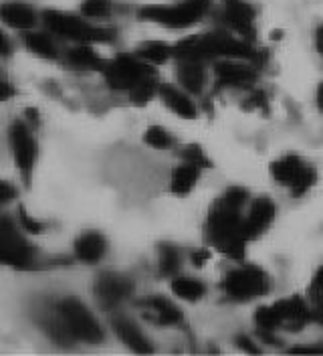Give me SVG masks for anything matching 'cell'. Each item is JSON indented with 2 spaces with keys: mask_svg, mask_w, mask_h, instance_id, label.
Segmentation results:
<instances>
[{
  "mask_svg": "<svg viewBox=\"0 0 323 356\" xmlns=\"http://www.w3.org/2000/svg\"><path fill=\"white\" fill-rule=\"evenodd\" d=\"M247 202V191L233 186L210 209L204 222V239L235 261L245 259L249 239L245 237L242 207Z\"/></svg>",
  "mask_w": 323,
  "mask_h": 356,
  "instance_id": "cell-1",
  "label": "cell"
},
{
  "mask_svg": "<svg viewBox=\"0 0 323 356\" xmlns=\"http://www.w3.org/2000/svg\"><path fill=\"white\" fill-rule=\"evenodd\" d=\"M260 51L251 41L235 35L233 31H213L206 35H194L174 44V57L194 59V61H210V59H242L258 61Z\"/></svg>",
  "mask_w": 323,
  "mask_h": 356,
  "instance_id": "cell-2",
  "label": "cell"
},
{
  "mask_svg": "<svg viewBox=\"0 0 323 356\" xmlns=\"http://www.w3.org/2000/svg\"><path fill=\"white\" fill-rule=\"evenodd\" d=\"M41 19H43L47 31H51L55 37H61L65 41L99 44L111 43L115 39L113 29L95 24V21L87 19L81 13H67V10L49 8L41 15Z\"/></svg>",
  "mask_w": 323,
  "mask_h": 356,
  "instance_id": "cell-3",
  "label": "cell"
},
{
  "mask_svg": "<svg viewBox=\"0 0 323 356\" xmlns=\"http://www.w3.org/2000/svg\"><path fill=\"white\" fill-rule=\"evenodd\" d=\"M213 0H178L170 4H146L138 10L142 22L160 24L170 31H184L202 21L210 10Z\"/></svg>",
  "mask_w": 323,
  "mask_h": 356,
  "instance_id": "cell-4",
  "label": "cell"
},
{
  "mask_svg": "<svg viewBox=\"0 0 323 356\" xmlns=\"http://www.w3.org/2000/svg\"><path fill=\"white\" fill-rule=\"evenodd\" d=\"M311 318H313V310H309V306L299 296L279 300L273 306H265L255 312V324L258 326V330H269V332H275L279 328L299 330Z\"/></svg>",
  "mask_w": 323,
  "mask_h": 356,
  "instance_id": "cell-5",
  "label": "cell"
},
{
  "mask_svg": "<svg viewBox=\"0 0 323 356\" xmlns=\"http://www.w3.org/2000/svg\"><path fill=\"white\" fill-rule=\"evenodd\" d=\"M57 314L65 324V328L75 340H83V342H101L103 340V330L99 326V322L95 320V316L87 310V306L77 300V298H63L57 304Z\"/></svg>",
  "mask_w": 323,
  "mask_h": 356,
  "instance_id": "cell-6",
  "label": "cell"
},
{
  "mask_svg": "<svg viewBox=\"0 0 323 356\" xmlns=\"http://www.w3.org/2000/svg\"><path fill=\"white\" fill-rule=\"evenodd\" d=\"M271 177H273V180L277 184L289 188L295 199L307 195L315 186V182H317L315 168L305 164L301 158L295 154L283 156L279 160H275L271 164Z\"/></svg>",
  "mask_w": 323,
  "mask_h": 356,
  "instance_id": "cell-7",
  "label": "cell"
},
{
  "mask_svg": "<svg viewBox=\"0 0 323 356\" xmlns=\"http://www.w3.org/2000/svg\"><path fill=\"white\" fill-rule=\"evenodd\" d=\"M222 289L229 298L247 302L269 293L271 277L265 269L257 266H240L226 273V277L222 280Z\"/></svg>",
  "mask_w": 323,
  "mask_h": 356,
  "instance_id": "cell-8",
  "label": "cell"
},
{
  "mask_svg": "<svg viewBox=\"0 0 323 356\" xmlns=\"http://www.w3.org/2000/svg\"><path fill=\"white\" fill-rule=\"evenodd\" d=\"M148 75H154V69L135 53H119L103 69L108 88L115 91H129Z\"/></svg>",
  "mask_w": 323,
  "mask_h": 356,
  "instance_id": "cell-9",
  "label": "cell"
},
{
  "mask_svg": "<svg viewBox=\"0 0 323 356\" xmlns=\"http://www.w3.org/2000/svg\"><path fill=\"white\" fill-rule=\"evenodd\" d=\"M35 247L28 243L15 225L8 219H2V241H0V257L6 266L15 269H28L35 264Z\"/></svg>",
  "mask_w": 323,
  "mask_h": 356,
  "instance_id": "cell-10",
  "label": "cell"
},
{
  "mask_svg": "<svg viewBox=\"0 0 323 356\" xmlns=\"http://www.w3.org/2000/svg\"><path fill=\"white\" fill-rule=\"evenodd\" d=\"M10 146H13V156L17 160L19 172H21L24 184H31L33 170L37 164V156H39V146L37 140L33 136V128H28L26 124L17 122L10 128Z\"/></svg>",
  "mask_w": 323,
  "mask_h": 356,
  "instance_id": "cell-11",
  "label": "cell"
},
{
  "mask_svg": "<svg viewBox=\"0 0 323 356\" xmlns=\"http://www.w3.org/2000/svg\"><path fill=\"white\" fill-rule=\"evenodd\" d=\"M222 22L235 35L251 41L255 37L257 8L249 0H222Z\"/></svg>",
  "mask_w": 323,
  "mask_h": 356,
  "instance_id": "cell-12",
  "label": "cell"
},
{
  "mask_svg": "<svg viewBox=\"0 0 323 356\" xmlns=\"http://www.w3.org/2000/svg\"><path fill=\"white\" fill-rule=\"evenodd\" d=\"M93 289L99 306L103 310H113L133 293V282L124 273H101Z\"/></svg>",
  "mask_w": 323,
  "mask_h": 356,
  "instance_id": "cell-13",
  "label": "cell"
},
{
  "mask_svg": "<svg viewBox=\"0 0 323 356\" xmlns=\"http://www.w3.org/2000/svg\"><path fill=\"white\" fill-rule=\"evenodd\" d=\"M240 61L242 59H222L220 63H216V83L220 88H247L255 81L257 71Z\"/></svg>",
  "mask_w": 323,
  "mask_h": 356,
  "instance_id": "cell-14",
  "label": "cell"
},
{
  "mask_svg": "<svg viewBox=\"0 0 323 356\" xmlns=\"http://www.w3.org/2000/svg\"><path fill=\"white\" fill-rule=\"evenodd\" d=\"M275 202L267 197H258L253 200L251 209H249V215L245 217V237L251 241V239H258L267 229L269 225L275 219Z\"/></svg>",
  "mask_w": 323,
  "mask_h": 356,
  "instance_id": "cell-15",
  "label": "cell"
},
{
  "mask_svg": "<svg viewBox=\"0 0 323 356\" xmlns=\"http://www.w3.org/2000/svg\"><path fill=\"white\" fill-rule=\"evenodd\" d=\"M140 308L144 312V318L150 320L156 326H176L182 322V312L166 298L150 296L144 302H140Z\"/></svg>",
  "mask_w": 323,
  "mask_h": 356,
  "instance_id": "cell-16",
  "label": "cell"
},
{
  "mask_svg": "<svg viewBox=\"0 0 323 356\" xmlns=\"http://www.w3.org/2000/svg\"><path fill=\"white\" fill-rule=\"evenodd\" d=\"M2 21H4V24H8L10 29L26 33V31H33L37 26L39 15L28 2L10 0V2L2 4Z\"/></svg>",
  "mask_w": 323,
  "mask_h": 356,
  "instance_id": "cell-17",
  "label": "cell"
},
{
  "mask_svg": "<svg viewBox=\"0 0 323 356\" xmlns=\"http://www.w3.org/2000/svg\"><path fill=\"white\" fill-rule=\"evenodd\" d=\"M176 77L178 83L184 91L190 95H200L206 81V71H204V61H194V59H180L176 65Z\"/></svg>",
  "mask_w": 323,
  "mask_h": 356,
  "instance_id": "cell-18",
  "label": "cell"
},
{
  "mask_svg": "<svg viewBox=\"0 0 323 356\" xmlns=\"http://www.w3.org/2000/svg\"><path fill=\"white\" fill-rule=\"evenodd\" d=\"M75 257L83 264H99L108 251V241L101 233L97 231H89V233H83L81 237L75 239Z\"/></svg>",
  "mask_w": 323,
  "mask_h": 356,
  "instance_id": "cell-19",
  "label": "cell"
},
{
  "mask_svg": "<svg viewBox=\"0 0 323 356\" xmlns=\"http://www.w3.org/2000/svg\"><path fill=\"white\" fill-rule=\"evenodd\" d=\"M113 330L122 338V342L128 348H131L133 353H138V355H150L151 350H154L150 340L146 338V334L142 332L129 318H124V316L113 318Z\"/></svg>",
  "mask_w": 323,
  "mask_h": 356,
  "instance_id": "cell-20",
  "label": "cell"
},
{
  "mask_svg": "<svg viewBox=\"0 0 323 356\" xmlns=\"http://www.w3.org/2000/svg\"><path fill=\"white\" fill-rule=\"evenodd\" d=\"M67 63L75 69L99 71V73H103V69L108 65V61L95 51V47L87 43H77L73 49H69L67 51Z\"/></svg>",
  "mask_w": 323,
  "mask_h": 356,
  "instance_id": "cell-21",
  "label": "cell"
},
{
  "mask_svg": "<svg viewBox=\"0 0 323 356\" xmlns=\"http://www.w3.org/2000/svg\"><path fill=\"white\" fill-rule=\"evenodd\" d=\"M160 97H162V102L166 104L168 110L174 111L180 118H184V120H194L198 115L196 106L190 99L188 91H180V89L172 88V86H162L160 88Z\"/></svg>",
  "mask_w": 323,
  "mask_h": 356,
  "instance_id": "cell-22",
  "label": "cell"
},
{
  "mask_svg": "<svg viewBox=\"0 0 323 356\" xmlns=\"http://www.w3.org/2000/svg\"><path fill=\"white\" fill-rule=\"evenodd\" d=\"M22 43L24 47L33 53V55H37V57H41V59H49V61H55L57 57H59V49H57V43H55V39H53V33L51 31H26L24 35H22Z\"/></svg>",
  "mask_w": 323,
  "mask_h": 356,
  "instance_id": "cell-23",
  "label": "cell"
},
{
  "mask_svg": "<svg viewBox=\"0 0 323 356\" xmlns=\"http://www.w3.org/2000/svg\"><path fill=\"white\" fill-rule=\"evenodd\" d=\"M200 172H202V168L192 162H184L178 168H174L172 177H170V193L178 195V197L192 193L198 178H200Z\"/></svg>",
  "mask_w": 323,
  "mask_h": 356,
  "instance_id": "cell-24",
  "label": "cell"
},
{
  "mask_svg": "<svg viewBox=\"0 0 323 356\" xmlns=\"http://www.w3.org/2000/svg\"><path fill=\"white\" fill-rule=\"evenodd\" d=\"M135 55H140L150 65H164L174 57V44L164 43V41H144L138 44Z\"/></svg>",
  "mask_w": 323,
  "mask_h": 356,
  "instance_id": "cell-25",
  "label": "cell"
},
{
  "mask_svg": "<svg viewBox=\"0 0 323 356\" xmlns=\"http://www.w3.org/2000/svg\"><path fill=\"white\" fill-rule=\"evenodd\" d=\"M158 267L164 275L174 277L182 267L180 249L172 243H160V247H158Z\"/></svg>",
  "mask_w": 323,
  "mask_h": 356,
  "instance_id": "cell-26",
  "label": "cell"
},
{
  "mask_svg": "<svg viewBox=\"0 0 323 356\" xmlns=\"http://www.w3.org/2000/svg\"><path fill=\"white\" fill-rule=\"evenodd\" d=\"M160 88H162V86L156 81V77H154V75H148V77H144L140 83H135L133 88L129 89V102H131L133 106H146V104H150L151 99H154V95H160Z\"/></svg>",
  "mask_w": 323,
  "mask_h": 356,
  "instance_id": "cell-27",
  "label": "cell"
},
{
  "mask_svg": "<svg viewBox=\"0 0 323 356\" xmlns=\"http://www.w3.org/2000/svg\"><path fill=\"white\" fill-rule=\"evenodd\" d=\"M172 291L180 298V300H186V302H198L202 296H204V286L196 280L190 277H176L172 282Z\"/></svg>",
  "mask_w": 323,
  "mask_h": 356,
  "instance_id": "cell-28",
  "label": "cell"
},
{
  "mask_svg": "<svg viewBox=\"0 0 323 356\" xmlns=\"http://www.w3.org/2000/svg\"><path fill=\"white\" fill-rule=\"evenodd\" d=\"M113 8H115L113 0H83L79 6V13L91 21H101V19H108L109 15H113Z\"/></svg>",
  "mask_w": 323,
  "mask_h": 356,
  "instance_id": "cell-29",
  "label": "cell"
},
{
  "mask_svg": "<svg viewBox=\"0 0 323 356\" xmlns=\"http://www.w3.org/2000/svg\"><path fill=\"white\" fill-rule=\"evenodd\" d=\"M144 142L151 146V148H156V150H166V148H170L172 146V138H170V134L166 132L162 126H150L146 134H144Z\"/></svg>",
  "mask_w": 323,
  "mask_h": 356,
  "instance_id": "cell-30",
  "label": "cell"
},
{
  "mask_svg": "<svg viewBox=\"0 0 323 356\" xmlns=\"http://www.w3.org/2000/svg\"><path fill=\"white\" fill-rule=\"evenodd\" d=\"M180 156H182V160H184V162H192V164L200 166V168H208V166H213V164H210V160H208L206 154H204V150H202L200 146H196V144H188V146H184V148H182V152H180Z\"/></svg>",
  "mask_w": 323,
  "mask_h": 356,
  "instance_id": "cell-31",
  "label": "cell"
},
{
  "mask_svg": "<svg viewBox=\"0 0 323 356\" xmlns=\"http://www.w3.org/2000/svg\"><path fill=\"white\" fill-rule=\"evenodd\" d=\"M19 222H21L22 229H24L26 233H31V235H41L44 231V222L33 219V217L26 213L24 207H19Z\"/></svg>",
  "mask_w": 323,
  "mask_h": 356,
  "instance_id": "cell-32",
  "label": "cell"
},
{
  "mask_svg": "<svg viewBox=\"0 0 323 356\" xmlns=\"http://www.w3.org/2000/svg\"><path fill=\"white\" fill-rule=\"evenodd\" d=\"M309 293L315 302L323 300V266L315 271L313 280H311V286H309Z\"/></svg>",
  "mask_w": 323,
  "mask_h": 356,
  "instance_id": "cell-33",
  "label": "cell"
},
{
  "mask_svg": "<svg viewBox=\"0 0 323 356\" xmlns=\"http://www.w3.org/2000/svg\"><path fill=\"white\" fill-rule=\"evenodd\" d=\"M210 259V251L208 249H196L192 251V264L196 267H202Z\"/></svg>",
  "mask_w": 323,
  "mask_h": 356,
  "instance_id": "cell-34",
  "label": "cell"
},
{
  "mask_svg": "<svg viewBox=\"0 0 323 356\" xmlns=\"http://www.w3.org/2000/svg\"><path fill=\"white\" fill-rule=\"evenodd\" d=\"M238 346H240V348H245L247 353H258L257 346H255V344H251V340H249L247 336H240V338H238Z\"/></svg>",
  "mask_w": 323,
  "mask_h": 356,
  "instance_id": "cell-35",
  "label": "cell"
},
{
  "mask_svg": "<svg viewBox=\"0 0 323 356\" xmlns=\"http://www.w3.org/2000/svg\"><path fill=\"white\" fill-rule=\"evenodd\" d=\"M17 195V191L15 188H10L6 182H2V202H8V200L13 199Z\"/></svg>",
  "mask_w": 323,
  "mask_h": 356,
  "instance_id": "cell-36",
  "label": "cell"
},
{
  "mask_svg": "<svg viewBox=\"0 0 323 356\" xmlns=\"http://www.w3.org/2000/svg\"><path fill=\"white\" fill-rule=\"evenodd\" d=\"M315 47H317L320 55L323 57V24L317 29V33H315Z\"/></svg>",
  "mask_w": 323,
  "mask_h": 356,
  "instance_id": "cell-37",
  "label": "cell"
},
{
  "mask_svg": "<svg viewBox=\"0 0 323 356\" xmlns=\"http://www.w3.org/2000/svg\"><path fill=\"white\" fill-rule=\"evenodd\" d=\"M315 99H317V108L323 111V83L317 88V95H315Z\"/></svg>",
  "mask_w": 323,
  "mask_h": 356,
  "instance_id": "cell-38",
  "label": "cell"
},
{
  "mask_svg": "<svg viewBox=\"0 0 323 356\" xmlns=\"http://www.w3.org/2000/svg\"><path fill=\"white\" fill-rule=\"evenodd\" d=\"M2 55L4 57L8 55V41H6V37H2Z\"/></svg>",
  "mask_w": 323,
  "mask_h": 356,
  "instance_id": "cell-39",
  "label": "cell"
}]
</instances>
